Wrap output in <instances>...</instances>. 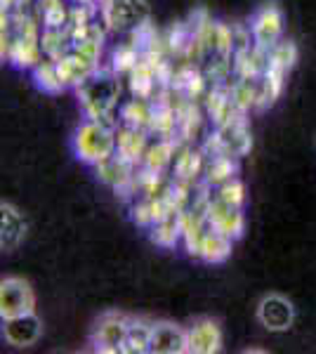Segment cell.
Wrapping results in <instances>:
<instances>
[{
    "mask_svg": "<svg viewBox=\"0 0 316 354\" xmlns=\"http://www.w3.org/2000/svg\"><path fill=\"white\" fill-rule=\"evenodd\" d=\"M3 59L17 68H36L40 62V31L36 17H31L24 8H17L12 12L3 10Z\"/></svg>",
    "mask_w": 316,
    "mask_h": 354,
    "instance_id": "1",
    "label": "cell"
},
{
    "mask_svg": "<svg viewBox=\"0 0 316 354\" xmlns=\"http://www.w3.org/2000/svg\"><path fill=\"white\" fill-rule=\"evenodd\" d=\"M120 76L111 66H100L76 88L78 104L85 118L116 125V109L120 100Z\"/></svg>",
    "mask_w": 316,
    "mask_h": 354,
    "instance_id": "2",
    "label": "cell"
},
{
    "mask_svg": "<svg viewBox=\"0 0 316 354\" xmlns=\"http://www.w3.org/2000/svg\"><path fill=\"white\" fill-rule=\"evenodd\" d=\"M73 153L78 161L88 165H100L116 153V125L88 118L73 133Z\"/></svg>",
    "mask_w": 316,
    "mask_h": 354,
    "instance_id": "3",
    "label": "cell"
},
{
    "mask_svg": "<svg viewBox=\"0 0 316 354\" xmlns=\"http://www.w3.org/2000/svg\"><path fill=\"white\" fill-rule=\"evenodd\" d=\"M100 19L109 33L128 36L140 26L149 24L151 10L147 0H102Z\"/></svg>",
    "mask_w": 316,
    "mask_h": 354,
    "instance_id": "4",
    "label": "cell"
},
{
    "mask_svg": "<svg viewBox=\"0 0 316 354\" xmlns=\"http://www.w3.org/2000/svg\"><path fill=\"white\" fill-rule=\"evenodd\" d=\"M203 149L208 156H229V158H236V161L243 158L252 149V135L245 116L215 128V133L205 137Z\"/></svg>",
    "mask_w": 316,
    "mask_h": 354,
    "instance_id": "5",
    "label": "cell"
},
{
    "mask_svg": "<svg viewBox=\"0 0 316 354\" xmlns=\"http://www.w3.org/2000/svg\"><path fill=\"white\" fill-rule=\"evenodd\" d=\"M128 326H130V317H125V314H118V312L102 314V317L95 322L93 335H90L93 350L95 352H104V354L123 352L125 335H128Z\"/></svg>",
    "mask_w": 316,
    "mask_h": 354,
    "instance_id": "6",
    "label": "cell"
},
{
    "mask_svg": "<svg viewBox=\"0 0 316 354\" xmlns=\"http://www.w3.org/2000/svg\"><path fill=\"white\" fill-rule=\"evenodd\" d=\"M36 312V293L21 277H5L0 281V319H12Z\"/></svg>",
    "mask_w": 316,
    "mask_h": 354,
    "instance_id": "7",
    "label": "cell"
},
{
    "mask_svg": "<svg viewBox=\"0 0 316 354\" xmlns=\"http://www.w3.org/2000/svg\"><path fill=\"white\" fill-rule=\"evenodd\" d=\"M210 227H215L217 232H222L229 239H241L245 232V218H243V205H236L232 201H224V198L215 196L210 192L208 196V208H205Z\"/></svg>",
    "mask_w": 316,
    "mask_h": 354,
    "instance_id": "8",
    "label": "cell"
},
{
    "mask_svg": "<svg viewBox=\"0 0 316 354\" xmlns=\"http://www.w3.org/2000/svg\"><path fill=\"white\" fill-rule=\"evenodd\" d=\"M257 322L262 324L269 333H286L295 324V307L288 298L279 293L264 295L257 305Z\"/></svg>",
    "mask_w": 316,
    "mask_h": 354,
    "instance_id": "9",
    "label": "cell"
},
{
    "mask_svg": "<svg viewBox=\"0 0 316 354\" xmlns=\"http://www.w3.org/2000/svg\"><path fill=\"white\" fill-rule=\"evenodd\" d=\"M284 33V15L277 3H264L250 21V36L257 48L272 50Z\"/></svg>",
    "mask_w": 316,
    "mask_h": 354,
    "instance_id": "10",
    "label": "cell"
},
{
    "mask_svg": "<svg viewBox=\"0 0 316 354\" xmlns=\"http://www.w3.org/2000/svg\"><path fill=\"white\" fill-rule=\"evenodd\" d=\"M205 109H208V116L215 128L245 116V111L241 109L239 102L234 100V93L229 85H212L210 93L205 95Z\"/></svg>",
    "mask_w": 316,
    "mask_h": 354,
    "instance_id": "11",
    "label": "cell"
},
{
    "mask_svg": "<svg viewBox=\"0 0 316 354\" xmlns=\"http://www.w3.org/2000/svg\"><path fill=\"white\" fill-rule=\"evenodd\" d=\"M43 335V322L36 317V312L21 314V317L3 319V338L12 347H31Z\"/></svg>",
    "mask_w": 316,
    "mask_h": 354,
    "instance_id": "12",
    "label": "cell"
},
{
    "mask_svg": "<svg viewBox=\"0 0 316 354\" xmlns=\"http://www.w3.org/2000/svg\"><path fill=\"white\" fill-rule=\"evenodd\" d=\"M28 222L17 205L0 203V248L3 253H12L26 239Z\"/></svg>",
    "mask_w": 316,
    "mask_h": 354,
    "instance_id": "13",
    "label": "cell"
},
{
    "mask_svg": "<svg viewBox=\"0 0 316 354\" xmlns=\"http://www.w3.org/2000/svg\"><path fill=\"white\" fill-rule=\"evenodd\" d=\"M151 354H189V330L172 322H154Z\"/></svg>",
    "mask_w": 316,
    "mask_h": 354,
    "instance_id": "14",
    "label": "cell"
},
{
    "mask_svg": "<svg viewBox=\"0 0 316 354\" xmlns=\"http://www.w3.org/2000/svg\"><path fill=\"white\" fill-rule=\"evenodd\" d=\"M205 163H208V153L203 147H192L185 145L175 156V180L182 185L194 187L198 182V177H203L205 173Z\"/></svg>",
    "mask_w": 316,
    "mask_h": 354,
    "instance_id": "15",
    "label": "cell"
},
{
    "mask_svg": "<svg viewBox=\"0 0 316 354\" xmlns=\"http://www.w3.org/2000/svg\"><path fill=\"white\" fill-rule=\"evenodd\" d=\"M149 137H151V133L145 128L120 123V128H116V151L123 158H128L130 163L142 165V158H145L149 145H151Z\"/></svg>",
    "mask_w": 316,
    "mask_h": 354,
    "instance_id": "16",
    "label": "cell"
},
{
    "mask_svg": "<svg viewBox=\"0 0 316 354\" xmlns=\"http://www.w3.org/2000/svg\"><path fill=\"white\" fill-rule=\"evenodd\" d=\"M189 330V354H217L222 350V328L212 319H198Z\"/></svg>",
    "mask_w": 316,
    "mask_h": 354,
    "instance_id": "17",
    "label": "cell"
},
{
    "mask_svg": "<svg viewBox=\"0 0 316 354\" xmlns=\"http://www.w3.org/2000/svg\"><path fill=\"white\" fill-rule=\"evenodd\" d=\"M95 170H97V177H100V180L104 182V185L111 187L113 192H120L125 185H130V182H132L137 165L130 163L128 158H123L116 151L111 158H106L104 163L95 165Z\"/></svg>",
    "mask_w": 316,
    "mask_h": 354,
    "instance_id": "18",
    "label": "cell"
},
{
    "mask_svg": "<svg viewBox=\"0 0 316 354\" xmlns=\"http://www.w3.org/2000/svg\"><path fill=\"white\" fill-rule=\"evenodd\" d=\"M177 151H180V140L177 137H158L156 142L149 145L140 168L154 170V173H165V168L175 163Z\"/></svg>",
    "mask_w": 316,
    "mask_h": 354,
    "instance_id": "19",
    "label": "cell"
},
{
    "mask_svg": "<svg viewBox=\"0 0 316 354\" xmlns=\"http://www.w3.org/2000/svg\"><path fill=\"white\" fill-rule=\"evenodd\" d=\"M232 243H234V239L224 236L215 227H208L198 243L196 260H203V262H208V265H220V262H224L232 255Z\"/></svg>",
    "mask_w": 316,
    "mask_h": 354,
    "instance_id": "20",
    "label": "cell"
},
{
    "mask_svg": "<svg viewBox=\"0 0 316 354\" xmlns=\"http://www.w3.org/2000/svg\"><path fill=\"white\" fill-rule=\"evenodd\" d=\"M182 232H185L182 213H170L149 227V239L156 245H160V248H175L182 241Z\"/></svg>",
    "mask_w": 316,
    "mask_h": 354,
    "instance_id": "21",
    "label": "cell"
},
{
    "mask_svg": "<svg viewBox=\"0 0 316 354\" xmlns=\"http://www.w3.org/2000/svg\"><path fill=\"white\" fill-rule=\"evenodd\" d=\"M201 125H203V118H201L196 102L180 97V102H177V140L192 145L201 133Z\"/></svg>",
    "mask_w": 316,
    "mask_h": 354,
    "instance_id": "22",
    "label": "cell"
},
{
    "mask_svg": "<svg viewBox=\"0 0 316 354\" xmlns=\"http://www.w3.org/2000/svg\"><path fill=\"white\" fill-rule=\"evenodd\" d=\"M151 333L154 322L142 317H130L128 335H125L123 354H147L151 352Z\"/></svg>",
    "mask_w": 316,
    "mask_h": 354,
    "instance_id": "23",
    "label": "cell"
},
{
    "mask_svg": "<svg viewBox=\"0 0 316 354\" xmlns=\"http://www.w3.org/2000/svg\"><path fill=\"white\" fill-rule=\"evenodd\" d=\"M55 62H57V66H59V76H62V81H64L66 88H78V85L83 83L85 78L95 71V68H100V66H93L90 62H85L83 57L76 55V53H68V55L59 57V59H55Z\"/></svg>",
    "mask_w": 316,
    "mask_h": 354,
    "instance_id": "24",
    "label": "cell"
},
{
    "mask_svg": "<svg viewBox=\"0 0 316 354\" xmlns=\"http://www.w3.org/2000/svg\"><path fill=\"white\" fill-rule=\"evenodd\" d=\"M236 175H239L236 158H229V156H208V163H205V173H203L205 187L215 189V187L227 185V182L236 180Z\"/></svg>",
    "mask_w": 316,
    "mask_h": 354,
    "instance_id": "25",
    "label": "cell"
},
{
    "mask_svg": "<svg viewBox=\"0 0 316 354\" xmlns=\"http://www.w3.org/2000/svg\"><path fill=\"white\" fill-rule=\"evenodd\" d=\"M154 116V100H142V97H132L118 109L120 123L125 125H135V128H145L149 130Z\"/></svg>",
    "mask_w": 316,
    "mask_h": 354,
    "instance_id": "26",
    "label": "cell"
},
{
    "mask_svg": "<svg viewBox=\"0 0 316 354\" xmlns=\"http://www.w3.org/2000/svg\"><path fill=\"white\" fill-rule=\"evenodd\" d=\"M31 71H33V81H36V85L43 93L57 95V93H62V90H66V85L59 76V66H57V62L50 59V57H45L36 68H31Z\"/></svg>",
    "mask_w": 316,
    "mask_h": 354,
    "instance_id": "27",
    "label": "cell"
},
{
    "mask_svg": "<svg viewBox=\"0 0 316 354\" xmlns=\"http://www.w3.org/2000/svg\"><path fill=\"white\" fill-rule=\"evenodd\" d=\"M295 62H297L295 43L279 41L272 50H269V68H267V71H274V73H279V76L286 78L290 68L295 66Z\"/></svg>",
    "mask_w": 316,
    "mask_h": 354,
    "instance_id": "28",
    "label": "cell"
},
{
    "mask_svg": "<svg viewBox=\"0 0 316 354\" xmlns=\"http://www.w3.org/2000/svg\"><path fill=\"white\" fill-rule=\"evenodd\" d=\"M0 5H3L5 12H12V10L19 8V0H0Z\"/></svg>",
    "mask_w": 316,
    "mask_h": 354,
    "instance_id": "29",
    "label": "cell"
},
{
    "mask_svg": "<svg viewBox=\"0 0 316 354\" xmlns=\"http://www.w3.org/2000/svg\"><path fill=\"white\" fill-rule=\"evenodd\" d=\"M73 3H93V5H100L102 0H73Z\"/></svg>",
    "mask_w": 316,
    "mask_h": 354,
    "instance_id": "30",
    "label": "cell"
},
{
    "mask_svg": "<svg viewBox=\"0 0 316 354\" xmlns=\"http://www.w3.org/2000/svg\"><path fill=\"white\" fill-rule=\"evenodd\" d=\"M33 0H19V8H26V5H31Z\"/></svg>",
    "mask_w": 316,
    "mask_h": 354,
    "instance_id": "31",
    "label": "cell"
}]
</instances>
